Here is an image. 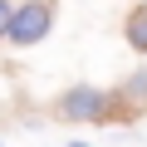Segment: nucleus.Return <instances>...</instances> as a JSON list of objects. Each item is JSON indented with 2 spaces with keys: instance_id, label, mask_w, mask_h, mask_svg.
Segmentation results:
<instances>
[{
  "instance_id": "f257e3e1",
  "label": "nucleus",
  "mask_w": 147,
  "mask_h": 147,
  "mask_svg": "<svg viewBox=\"0 0 147 147\" xmlns=\"http://www.w3.org/2000/svg\"><path fill=\"white\" fill-rule=\"evenodd\" d=\"M49 30H54V5L49 0H25V5H15V20H10V44H20V49H30V44H39V39H49Z\"/></svg>"
},
{
  "instance_id": "f03ea898",
  "label": "nucleus",
  "mask_w": 147,
  "mask_h": 147,
  "mask_svg": "<svg viewBox=\"0 0 147 147\" xmlns=\"http://www.w3.org/2000/svg\"><path fill=\"white\" fill-rule=\"evenodd\" d=\"M59 113H64L69 123H108V118H113V98H108L103 88H93V84H74V88L59 98Z\"/></svg>"
},
{
  "instance_id": "7ed1b4c3",
  "label": "nucleus",
  "mask_w": 147,
  "mask_h": 147,
  "mask_svg": "<svg viewBox=\"0 0 147 147\" xmlns=\"http://www.w3.org/2000/svg\"><path fill=\"white\" fill-rule=\"evenodd\" d=\"M123 98H127L132 108H142V103H147V69H137L132 79H127V88H123Z\"/></svg>"
},
{
  "instance_id": "20e7f679",
  "label": "nucleus",
  "mask_w": 147,
  "mask_h": 147,
  "mask_svg": "<svg viewBox=\"0 0 147 147\" xmlns=\"http://www.w3.org/2000/svg\"><path fill=\"white\" fill-rule=\"evenodd\" d=\"M127 44H132V49H147V10H132V20H127Z\"/></svg>"
},
{
  "instance_id": "39448f33",
  "label": "nucleus",
  "mask_w": 147,
  "mask_h": 147,
  "mask_svg": "<svg viewBox=\"0 0 147 147\" xmlns=\"http://www.w3.org/2000/svg\"><path fill=\"white\" fill-rule=\"evenodd\" d=\"M10 20H15V5H10V0H0V39L10 34Z\"/></svg>"
},
{
  "instance_id": "423d86ee",
  "label": "nucleus",
  "mask_w": 147,
  "mask_h": 147,
  "mask_svg": "<svg viewBox=\"0 0 147 147\" xmlns=\"http://www.w3.org/2000/svg\"><path fill=\"white\" fill-rule=\"evenodd\" d=\"M69 147H88V142H69Z\"/></svg>"
}]
</instances>
